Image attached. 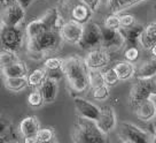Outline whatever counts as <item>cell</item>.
I'll list each match as a JSON object with an SVG mask.
<instances>
[{"mask_svg": "<svg viewBox=\"0 0 156 143\" xmlns=\"http://www.w3.org/2000/svg\"><path fill=\"white\" fill-rule=\"evenodd\" d=\"M2 75L5 79H12V77H27L28 73V66L23 61H17L15 64L1 68Z\"/></svg>", "mask_w": 156, "mask_h": 143, "instance_id": "20", "label": "cell"}, {"mask_svg": "<svg viewBox=\"0 0 156 143\" xmlns=\"http://www.w3.org/2000/svg\"><path fill=\"white\" fill-rule=\"evenodd\" d=\"M132 109H133V112L136 115V118L140 121L149 122L153 119L156 118V103L151 98L144 100Z\"/></svg>", "mask_w": 156, "mask_h": 143, "instance_id": "15", "label": "cell"}, {"mask_svg": "<svg viewBox=\"0 0 156 143\" xmlns=\"http://www.w3.org/2000/svg\"><path fill=\"white\" fill-rule=\"evenodd\" d=\"M145 0H107L106 7L110 14H121L123 10L130 8Z\"/></svg>", "mask_w": 156, "mask_h": 143, "instance_id": "23", "label": "cell"}, {"mask_svg": "<svg viewBox=\"0 0 156 143\" xmlns=\"http://www.w3.org/2000/svg\"><path fill=\"white\" fill-rule=\"evenodd\" d=\"M151 84H153V80H151V81L136 80V82L132 85L131 90H130V105H131V107H134L136 105L146 100V99L151 98Z\"/></svg>", "mask_w": 156, "mask_h": 143, "instance_id": "10", "label": "cell"}, {"mask_svg": "<svg viewBox=\"0 0 156 143\" xmlns=\"http://www.w3.org/2000/svg\"><path fill=\"white\" fill-rule=\"evenodd\" d=\"M73 143H110L108 134L98 127L95 121L78 117L73 127Z\"/></svg>", "mask_w": 156, "mask_h": 143, "instance_id": "3", "label": "cell"}, {"mask_svg": "<svg viewBox=\"0 0 156 143\" xmlns=\"http://www.w3.org/2000/svg\"><path fill=\"white\" fill-rule=\"evenodd\" d=\"M23 143H40V141L38 140L37 135L36 136H29V137L23 138Z\"/></svg>", "mask_w": 156, "mask_h": 143, "instance_id": "39", "label": "cell"}, {"mask_svg": "<svg viewBox=\"0 0 156 143\" xmlns=\"http://www.w3.org/2000/svg\"><path fill=\"white\" fill-rule=\"evenodd\" d=\"M153 135H154V143H156V126L154 127V132H153Z\"/></svg>", "mask_w": 156, "mask_h": 143, "instance_id": "43", "label": "cell"}, {"mask_svg": "<svg viewBox=\"0 0 156 143\" xmlns=\"http://www.w3.org/2000/svg\"><path fill=\"white\" fill-rule=\"evenodd\" d=\"M119 136L122 140H127L131 143H154V135L129 121L121 123Z\"/></svg>", "mask_w": 156, "mask_h": 143, "instance_id": "5", "label": "cell"}, {"mask_svg": "<svg viewBox=\"0 0 156 143\" xmlns=\"http://www.w3.org/2000/svg\"><path fill=\"white\" fill-rule=\"evenodd\" d=\"M102 43V31L101 27L95 22H88L87 24L84 25L83 37L79 42L78 46L85 51L101 47Z\"/></svg>", "mask_w": 156, "mask_h": 143, "instance_id": "6", "label": "cell"}, {"mask_svg": "<svg viewBox=\"0 0 156 143\" xmlns=\"http://www.w3.org/2000/svg\"><path fill=\"white\" fill-rule=\"evenodd\" d=\"M73 104H75L78 117L88 119V120H92L95 122L99 120V117L101 113V107H99L98 105L92 103L91 100L83 98V97H75Z\"/></svg>", "mask_w": 156, "mask_h": 143, "instance_id": "9", "label": "cell"}, {"mask_svg": "<svg viewBox=\"0 0 156 143\" xmlns=\"http://www.w3.org/2000/svg\"><path fill=\"white\" fill-rule=\"evenodd\" d=\"M40 91H41V95H43V98H44V102L46 104L53 103L56 96H58V82L55 81L53 79H49L47 77L46 81H45L43 85L40 87Z\"/></svg>", "mask_w": 156, "mask_h": 143, "instance_id": "21", "label": "cell"}, {"mask_svg": "<svg viewBox=\"0 0 156 143\" xmlns=\"http://www.w3.org/2000/svg\"><path fill=\"white\" fill-rule=\"evenodd\" d=\"M37 137L40 141V143L53 141V140H55V130L52 127H43V128L39 129Z\"/></svg>", "mask_w": 156, "mask_h": 143, "instance_id": "34", "label": "cell"}, {"mask_svg": "<svg viewBox=\"0 0 156 143\" xmlns=\"http://www.w3.org/2000/svg\"><path fill=\"white\" fill-rule=\"evenodd\" d=\"M4 85L7 90L13 92H20L29 87L27 77H12V79L4 80Z\"/></svg>", "mask_w": 156, "mask_h": 143, "instance_id": "25", "label": "cell"}, {"mask_svg": "<svg viewBox=\"0 0 156 143\" xmlns=\"http://www.w3.org/2000/svg\"><path fill=\"white\" fill-rule=\"evenodd\" d=\"M43 65L46 70H60V69H63L64 59L58 57H48L44 60Z\"/></svg>", "mask_w": 156, "mask_h": 143, "instance_id": "28", "label": "cell"}, {"mask_svg": "<svg viewBox=\"0 0 156 143\" xmlns=\"http://www.w3.org/2000/svg\"><path fill=\"white\" fill-rule=\"evenodd\" d=\"M154 82H155V83H156V77H155V79H154Z\"/></svg>", "mask_w": 156, "mask_h": 143, "instance_id": "46", "label": "cell"}, {"mask_svg": "<svg viewBox=\"0 0 156 143\" xmlns=\"http://www.w3.org/2000/svg\"><path fill=\"white\" fill-rule=\"evenodd\" d=\"M45 102L40 89H32L31 92L28 95V104L31 107H40Z\"/></svg>", "mask_w": 156, "mask_h": 143, "instance_id": "29", "label": "cell"}, {"mask_svg": "<svg viewBox=\"0 0 156 143\" xmlns=\"http://www.w3.org/2000/svg\"><path fill=\"white\" fill-rule=\"evenodd\" d=\"M25 32L20 27H1V45L2 50L17 53L23 47Z\"/></svg>", "mask_w": 156, "mask_h": 143, "instance_id": "4", "label": "cell"}, {"mask_svg": "<svg viewBox=\"0 0 156 143\" xmlns=\"http://www.w3.org/2000/svg\"><path fill=\"white\" fill-rule=\"evenodd\" d=\"M119 19H121V28H123V29L131 28L136 23V16L133 14H130V13L119 14Z\"/></svg>", "mask_w": 156, "mask_h": 143, "instance_id": "35", "label": "cell"}, {"mask_svg": "<svg viewBox=\"0 0 156 143\" xmlns=\"http://www.w3.org/2000/svg\"><path fill=\"white\" fill-rule=\"evenodd\" d=\"M145 31V27L141 23H138L127 28V29H119V32L122 34L123 38H124V43H125V47H131V46H139L140 45V38H141L142 34Z\"/></svg>", "mask_w": 156, "mask_h": 143, "instance_id": "16", "label": "cell"}, {"mask_svg": "<svg viewBox=\"0 0 156 143\" xmlns=\"http://www.w3.org/2000/svg\"><path fill=\"white\" fill-rule=\"evenodd\" d=\"M44 143H58L56 140H53V141H49V142H44Z\"/></svg>", "mask_w": 156, "mask_h": 143, "instance_id": "45", "label": "cell"}, {"mask_svg": "<svg viewBox=\"0 0 156 143\" xmlns=\"http://www.w3.org/2000/svg\"><path fill=\"white\" fill-rule=\"evenodd\" d=\"M20 61L17 53L12 52V51H7V50H1V53H0V64H1V68L10 66V65L15 64Z\"/></svg>", "mask_w": 156, "mask_h": 143, "instance_id": "27", "label": "cell"}, {"mask_svg": "<svg viewBox=\"0 0 156 143\" xmlns=\"http://www.w3.org/2000/svg\"><path fill=\"white\" fill-rule=\"evenodd\" d=\"M103 73V79H105V83L107 84L108 87H112L119 82L118 75H117L116 70L114 67H108V68L102 69Z\"/></svg>", "mask_w": 156, "mask_h": 143, "instance_id": "31", "label": "cell"}, {"mask_svg": "<svg viewBox=\"0 0 156 143\" xmlns=\"http://www.w3.org/2000/svg\"><path fill=\"white\" fill-rule=\"evenodd\" d=\"M46 31H49V29L47 28V25L41 17L30 21L24 30L27 40H34V38L39 37L40 35L45 34Z\"/></svg>", "mask_w": 156, "mask_h": 143, "instance_id": "19", "label": "cell"}, {"mask_svg": "<svg viewBox=\"0 0 156 143\" xmlns=\"http://www.w3.org/2000/svg\"><path fill=\"white\" fill-rule=\"evenodd\" d=\"M62 42L63 40L60 35V31L49 30L34 40H27V51L30 58L41 60L47 53L58 51L61 47Z\"/></svg>", "mask_w": 156, "mask_h": 143, "instance_id": "2", "label": "cell"}, {"mask_svg": "<svg viewBox=\"0 0 156 143\" xmlns=\"http://www.w3.org/2000/svg\"><path fill=\"white\" fill-rule=\"evenodd\" d=\"M84 25L79 24L75 21H66L64 24L60 29V35L62 37L63 42H67L69 44L78 45L83 37Z\"/></svg>", "mask_w": 156, "mask_h": 143, "instance_id": "11", "label": "cell"}, {"mask_svg": "<svg viewBox=\"0 0 156 143\" xmlns=\"http://www.w3.org/2000/svg\"><path fill=\"white\" fill-rule=\"evenodd\" d=\"M151 57H154V58H156V45L153 47V49L151 50Z\"/></svg>", "mask_w": 156, "mask_h": 143, "instance_id": "42", "label": "cell"}, {"mask_svg": "<svg viewBox=\"0 0 156 143\" xmlns=\"http://www.w3.org/2000/svg\"><path fill=\"white\" fill-rule=\"evenodd\" d=\"M105 28L112 30H119L121 29V19L119 14H109L105 17L103 20V25Z\"/></svg>", "mask_w": 156, "mask_h": 143, "instance_id": "33", "label": "cell"}, {"mask_svg": "<svg viewBox=\"0 0 156 143\" xmlns=\"http://www.w3.org/2000/svg\"><path fill=\"white\" fill-rule=\"evenodd\" d=\"M85 65L88 69H102L107 68V66L110 62V55L107 50L102 47L91 50L88 51L86 55L84 57Z\"/></svg>", "mask_w": 156, "mask_h": 143, "instance_id": "8", "label": "cell"}, {"mask_svg": "<svg viewBox=\"0 0 156 143\" xmlns=\"http://www.w3.org/2000/svg\"><path fill=\"white\" fill-rule=\"evenodd\" d=\"M40 127V122L37 117L34 115H28L21 120L19 125L20 134L22 137H29V136H36L38 134Z\"/></svg>", "mask_w": 156, "mask_h": 143, "instance_id": "17", "label": "cell"}, {"mask_svg": "<svg viewBox=\"0 0 156 143\" xmlns=\"http://www.w3.org/2000/svg\"><path fill=\"white\" fill-rule=\"evenodd\" d=\"M136 77L140 81H151L156 77V58L151 57L136 65Z\"/></svg>", "mask_w": 156, "mask_h": 143, "instance_id": "14", "label": "cell"}, {"mask_svg": "<svg viewBox=\"0 0 156 143\" xmlns=\"http://www.w3.org/2000/svg\"><path fill=\"white\" fill-rule=\"evenodd\" d=\"M156 45V21H151L145 27V31L140 38V46L151 51Z\"/></svg>", "mask_w": 156, "mask_h": 143, "instance_id": "18", "label": "cell"}, {"mask_svg": "<svg viewBox=\"0 0 156 143\" xmlns=\"http://www.w3.org/2000/svg\"><path fill=\"white\" fill-rule=\"evenodd\" d=\"M88 80H90V88L95 89L101 87L105 83L103 73L100 69H88Z\"/></svg>", "mask_w": 156, "mask_h": 143, "instance_id": "26", "label": "cell"}, {"mask_svg": "<svg viewBox=\"0 0 156 143\" xmlns=\"http://www.w3.org/2000/svg\"><path fill=\"white\" fill-rule=\"evenodd\" d=\"M101 31H102V43H101L102 49L110 52V51H118L122 47H125L124 38L122 34L119 32V30H112L101 27Z\"/></svg>", "mask_w": 156, "mask_h": 143, "instance_id": "12", "label": "cell"}, {"mask_svg": "<svg viewBox=\"0 0 156 143\" xmlns=\"http://www.w3.org/2000/svg\"><path fill=\"white\" fill-rule=\"evenodd\" d=\"M97 125L98 127L106 134H109L116 128L117 117L112 106L106 105V106L101 107V113H100L99 120L97 121Z\"/></svg>", "mask_w": 156, "mask_h": 143, "instance_id": "13", "label": "cell"}, {"mask_svg": "<svg viewBox=\"0 0 156 143\" xmlns=\"http://www.w3.org/2000/svg\"><path fill=\"white\" fill-rule=\"evenodd\" d=\"M46 79H47V70L44 67L34 69L27 76L28 84L31 89H39L46 81Z\"/></svg>", "mask_w": 156, "mask_h": 143, "instance_id": "24", "label": "cell"}, {"mask_svg": "<svg viewBox=\"0 0 156 143\" xmlns=\"http://www.w3.org/2000/svg\"><path fill=\"white\" fill-rule=\"evenodd\" d=\"M15 1H16L17 4H20L24 9H27V8L34 2V0H15Z\"/></svg>", "mask_w": 156, "mask_h": 143, "instance_id": "38", "label": "cell"}, {"mask_svg": "<svg viewBox=\"0 0 156 143\" xmlns=\"http://www.w3.org/2000/svg\"><path fill=\"white\" fill-rule=\"evenodd\" d=\"M25 17V9L16 1L2 7L1 27H20Z\"/></svg>", "mask_w": 156, "mask_h": 143, "instance_id": "7", "label": "cell"}, {"mask_svg": "<svg viewBox=\"0 0 156 143\" xmlns=\"http://www.w3.org/2000/svg\"><path fill=\"white\" fill-rule=\"evenodd\" d=\"M110 90L107 84H103L101 87H98L95 89H92V97L98 102H105L109 98Z\"/></svg>", "mask_w": 156, "mask_h": 143, "instance_id": "32", "label": "cell"}, {"mask_svg": "<svg viewBox=\"0 0 156 143\" xmlns=\"http://www.w3.org/2000/svg\"><path fill=\"white\" fill-rule=\"evenodd\" d=\"M64 77L68 87L76 94H83L90 88L88 68L85 65L84 58L79 55H70L64 59Z\"/></svg>", "mask_w": 156, "mask_h": 143, "instance_id": "1", "label": "cell"}, {"mask_svg": "<svg viewBox=\"0 0 156 143\" xmlns=\"http://www.w3.org/2000/svg\"><path fill=\"white\" fill-rule=\"evenodd\" d=\"M62 76H64L63 69H60V70H47V77L55 80L58 82L62 79Z\"/></svg>", "mask_w": 156, "mask_h": 143, "instance_id": "37", "label": "cell"}, {"mask_svg": "<svg viewBox=\"0 0 156 143\" xmlns=\"http://www.w3.org/2000/svg\"><path fill=\"white\" fill-rule=\"evenodd\" d=\"M14 1L15 0H1V7H6L12 2H14Z\"/></svg>", "mask_w": 156, "mask_h": 143, "instance_id": "41", "label": "cell"}, {"mask_svg": "<svg viewBox=\"0 0 156 143\" xmlns=\"http://www.w3.org/2000/svg\"><path fill=\"white\" fill-rule=\"evenodd\" d=\"M141 55V50L139 46H131L126 47L124 51V60H126L131 64H136L140 59Z\"/></svg>", "mask_w": 156, "mask_h": 143, "instance_id": "30", "label": "cell"}, {"mask_svg": "<svg viewBox=\"0 0 156 143\" xmlns=\"http://www.w3.org/2000/svg\"><path fill=\"white\" fill-rule=\"evenodd\" d=\"M80 1L87 6L92 12H95V10L99 9L100 4H101V0H80Z\"/></svg>", "mask_w": 156, "mask_h": 143, "instance_id": "36", "label": "cell"}, {"mask_svg": "<svg viewBox=\"0 0 156 143\" xmlns=\"http://www.w3.org/2000/svg\"><path fill=\"white\" fill-rule=\"evenodd\" d=\"M112 67L116 70L119 81H127V80H130L136 76V65L131 64V62H129L126 60L118 61Z\"/></svg>", "mask_w": 156, "mask_h": 143, "instance_id": "22", "label": "cell"}, {"mask_svg": "<svg viewBox=\"0 0 156 143\" xmlns=\"http://www.w3.org/2000/svg\"><path fill=\"white\" fill-rule=\"evenodd\" d=\"M151 98H156V83L153 80V84H151Z\"/></svg>", "mask_w": 156, "mask_h": 143, "instance_id": "40", "label": "cell"}, {"mask_svg": "<svg viewBox=\"0 0 156 143\" xmlns=\"http://www.w3.org/2000/svg\"><path fill=\"white\" fill-rule=\"evenodd\" d=\"M7 143H20L17 140H10V141H8Z\"/></svg>", "mask_w": 156, "mask_h": 143, "instance_id": "44", "label": "cell"}]
</instances>
